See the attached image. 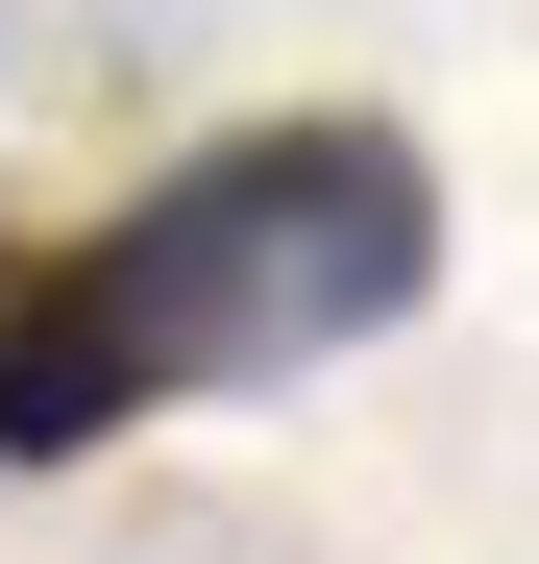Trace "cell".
<instances>
[{
  "label": "cell",
  "instance_id": "cell-1",
  "mask_svg": "<svg viewBox=\"0 0 539 564\" xmlns=\"http://www.w3.org/2000/svg\"><path fill=\"white\" fill-rule=\"evenodd\" d=\"M441 295V172L369 99H295V123H221L197 172L0 246V466H99L172 393H270V368L369 344Z\"/></svg>",
  "mask_w": 539,
  "mask_h": 564
}]
</instances>
